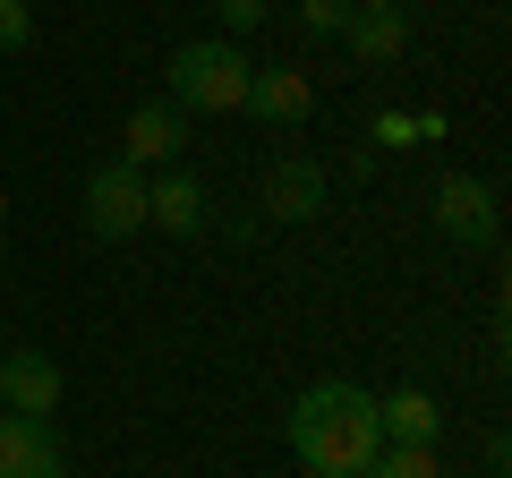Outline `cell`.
<instances>
[{"instance_id":"18","label":"cell","mask_w":512,"mask_h":478,"mask_svg":"<svg viewBox=\"0 0 512 478\" xmlns=\"http://www.w3.org/2000/svg\"><path fill=\"white\" fill-rule=\"evenodd\" d=\"M350 9H410V0H350Z\"/></svg>"},{"instance_id":"10","label":"cell","mask_w":512,"mask_h":478,"mask_svg":"<svg viewBox=\"0 0 512 478\" xmlns=\"http://www.w3.org/2000/svg\"><path fill=\"white\" fill-rule=\"evenodd\" d=\"M146 231H171V239L205 231V188H197V171H163V180H146Z\"/></svg>"},{"instance_id":"14","label":"cell","mask_w":512,"mask_h":478,"mask_svg":"<svg viewBox=\"0 0 512 478\" xmlns=\"http://www.w3.org/2000/svg\"><path fill=\"white\" fill-rule=\"evenodd\" d=\"M35 43V9L26 0H0V52H26Z\"/></svg>"},{"instance_id":"13","label":"cell","mask_w":512,"mask_h":478,"mask_svg":"<svg viewBox=\"0 0 512 478\" xmlns=\"http://www.w3.org/2000/svg\"><path fill=\"white\" fill-rule=\"evenodd\" d=\"M350 478H444V470H436L427 444H384V453L367 461V470H350Z\"/></svg>"},{"instance_id":"2","label":"cell","mask_w":512,"mask_h":478,"mask_svg":"<svg viewBox=\"0 0 512 478\" xmlns=\"http://www.w3.org/2000/svg\"><path fill=\"white\" fill-rule=\"evenodd\" d=\"M248 69L256 60L239 43H180L171 52V103L180 111H239L248 103Z\"/></svg>"},{"instance_id":"11","label":"cell","mask_w":512,"mask_h":478,"mask_svg":"<svg viewBox=\"0 0 512 478\" xmlns=\"http://www.w3.org/2000/svg\"><path fill=\"white\" fill-rule=\"evenodd\" d=\"M239 111H256V120H274V129H299L316 111V94H308V77L299 69H248V103Z\"/></svg>"},{"instance_id":"15","label":"cell","mask_w":512,"mask_h":478,"mask_svg":"<svg viewBox=\"0 0 512 478\" xmlns=\"http://www.w3.org/2000/svg\"><path fill=\"white\" fill-rule=\"evenodd\" d=\"M299 26H308V35H342V26H350V0H299Z\"/></svg>"},{"instance_id":"19","label":"cell","mask_w":512,"mask_h":478,"mask_svg":"<svg viewBox=\"0 0 512 478\" xmlns=\"http://www.w3.org/2000/svg\"><path fill=\"white\" fill-rule=\"evenodd\" d=\"M0 231H9V197H0Z\"/></svg>"},{"instance_id":"17","label":"cell","mask_w":512,"mask_h":478,"mask_svg":"<svg viewBox=\"0 0 512 478\" xmlns=\"http://www.w3.org/2000/svg\"><path fill=\"white\" fill-rule=\"evenodd\" d=\"M367 137L402 154V146H419V120H410V111H376V129H367Z\"/></svg>"},{"instance_id":"20","label":"cell","mask_w":512,"mask_h":478,"mask_svg":"<svg viewBox=\"0 0 512 478\" xmlns=\"http://www.w3.org/2000/svg\"><path fill=\"white\" fill-rule=\"evenodd\" d=\"M0 419H9V402H0Z\"/></svg>"},{"instance_id":"3","label":"cell","mask_w":512,"mask_h":478,"mask_svg":"<svg viewBox=\"0 0 512 478\" xmlns=\"http://www.w3.org/2000/svg\"><path fill=\"white\" fill-rule=\"evenodd\" d=\"M86 231L94 239H137L146 231V171H128L120 154L86 171Z\"/></svg>"},{"instance_id":"5","label":"cell","mask_w":512,"mask_h":478,"mask_svg":"<svg viewBox=\"0 0 512 478\" xmlns=\"http://www.w3.org/2000/svg\"><path fill=\"white\" fill-rule=\"evenodd\" d=\"M436 231L461 239V248H487L495 239V188L470 180V171H444L436 180Z\"/></svg>"},{"instance_id":"7","label":"cell","mask_w":512,"mask_h":478,"mask_svg":"<svg viewBox=\"0 0 512 478\" xmlns=\"http://www.w3.org/2000/svg\"><path fill=\"white\" fill-rule=\"evenodd\" d=\"M325 163H308V154H282L274 171H265V214L274 222H316L325 214Z\"/></svg>"},{"instance_id":"1","label":"cell","mask_w":512,"mask_h":478,"mask_svg":"<svg viewBox=\"0 0 512 478\" xmlns=\"http://www.w3.org/2000/svg\"><path fill=\"white\" fill-rule=\"evenodd\" d=\"M291 453L308 461V478H350L384 453V427H376V393L359 385H308L291 402Z\"/></svg>"},{"instance_id":"8","label":"cell","mask_w":512,"mask_h":478,"mask_svg":"<svg viewBox=\"0 0 512 478\" xmlns=\"http://www.w3.org/2000/svg\"><path fill=\"white\" fill-rule=\"evenodd\" d=\"M0 402L18 410V419H52L60 410V368L43 350H9V359H0Z\"/></svg>"},{"instance_id":"12","label":"cell","mask_w":512,"mask_h":478,"mask_svg":"<svg viewBox=\"0 0 512 478\" xmlns=\"http://www.w3.org/2000/svg\"><path fill=\"white\" fill-rule=\"evenodd\" d=\"M342 43L367 60V69H384V60H402V52H410V9H350Z\"/></svg>"},{"instance_id":"9","label":"cell","mask_w":512,"mask_h":478,"mask_svg":"<svg viewBox=\"0 0 512 478\" xmlns=\"http://www.w3.org/2000/svg\"><path fill=\"white\" fill-rule=\"evenodd\" d=\"M376 427H384V444H427V453H436L444 402L427 385H402V393H384V402H376Z\"/></svg>"},{"instance_id":"4","label":"cell","mask_w":512,"mask_h":478,"mask_svg":"<svg viewBox=\"0 0 512 478\" xmlns=\"http://www.w3.org/2000/svg\"><path fill=\"white\" fill-rule=\"evenodd\" d=\"M0 478H69V444L52 419H0Z\"/></svg>"},{"instance_id":"6","label":"cell","mask_w":512,"mask_h":478,"mask_svg":"<svg viewBox=\"0 0 512 478\" xmlns=\"http://www.w3.org/2000/svg\"><path fill=\"white\" fill-rule=\"evenodd\" d=\"M180 154H188V111H180V103H146V111H128V129H120V163H128V171L180 163Z\"/></svg>"},{"instance_id":"16","label":"cell","mask_w":512,"mask_h":478,"mask_svg":"<svg viewBox=\"0 0 512 478\" xmlns=\"http://www.w3.org/2000/svg\"><path fill=\"white\" fill-rule=\"evenodd\" d=\"M222 9V26H231V35H256V26L274 18V0H214Z\"/></svg>"}]
</instances>
